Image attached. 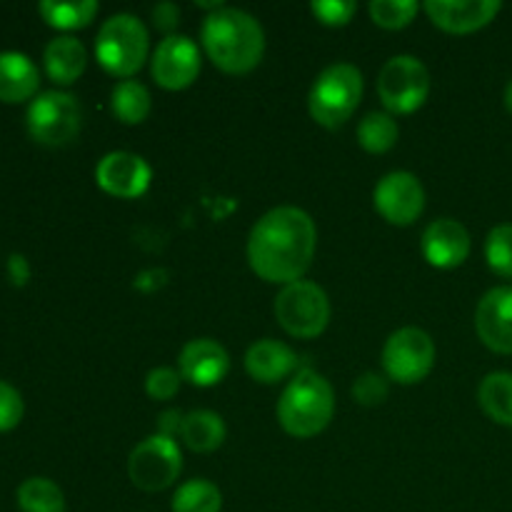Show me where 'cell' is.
<instances>
[{
	"mask_svg": "<svg viewBox=\"0 0 512 512\" xmlns=\"http://www.w3.org/2000/svg\"><path fill=\"white\" fill-rule=\"evenodd\" d=\"M335 395L328 380L315 370H298L278 400V423L298 440L315 438L330 425Z\"/></svg>",
	"mask_w": 512,
	"mask_h": 512,
	"instance_id": "3",
	"label": "cell"
},
{
	"mask_svg": "<svg viewBox=\"0 0 512 512\" xmlns=\"http://www.w3.org/2000/svg\"><path fill=\"white\" fill-rule=\"evenodd\" d=\"M363 100V73L350 63L328 65L308 95L310 118L323 128H340Z\"/></svg>",
	"mask_w": 512,
	"mask_h": 512,
	"instance_id": "5",
	"label": "cell"
},
{
	"mask_svg": "<svg viewBox=\"0 0 512 512\" xmlns=\"http://www.w3.org/2000/svg\"><path fill=\"white\" fill-rule=\"evenodd\" d=\"M200 43L210 63L228 75L250 73L265 53L263 25L238 8H220L205 15Z\"/></svg>",
	"mask_w": 512,
	"mask_h": 512,
	"instance_id": "2",
	"label": "cell"
},
{
	"mask_svg": "<svg viewBox=\"0 0 512 512\" xmlns=\"http://www.w3.org/2000/svg\"><path fill=\"white\" fill-rule=\"evenodd\" d=\"M183 375L173 368H153L145 375V393L153 400H170L178 395Z\"/></svg>",
	"mask_w": 512,
	"mask_h": 512,
	"instance_id": "32",
	"label": "cell"
},
{
	"mask_svg": "<svg viewBox=\"0 0 512 512\" xmlns=\"http://www.w3.org/2000/svg\"><path fill=\"white\" fill-rule=\"evenodd\" d=\"M295 368H298L295 353L285 343H278V340H258L245 353V370H248L255 383L275 385L288 378V375H293Z\"/></svg>",
	"mask_w": 512,
	"mask_h": 512,
	"instance_id": "18",
	"label": "cell"
},
{
	"mask_svg": "<svg viewBox=\"0 0 512 512\" xmlns=\"http://www.w3.org/2000/svg\"><path fill=\"white\" fill-rule=\"evenodd\" d=\"M485 260L500 278H512V223L495 225L485 240Z\"/></svg>",
	"mask_w": 512,
	"mask_h": 512,
	"instance_id": "28",
	"label": "cell"
},
{
	"mask_svg": "<svg viewBox=\"0 0 512 512\" xmlns=\"http://www.w3.org/2000/svg\"><path fill=\"white\" fill-rule=\"evenodd\" d=\"M318 230L305 210L283 205L253 225L248 235V263L265 283L290 285L303 280L315 258Z\"/></svg>",
	"mask_w": 512,
	"mask_h": 512,
	"instance_id": "1",
	"label": "cell"
},
{
	"mask_svg": "<svg viewBox=\"0 0 512 512\" xmlns=\"http://www.w3.org/2000/svg\"><path fill=\"white\" fill-rule=\"evenodd\" d=\"M153 170L140 155L128 150H115L108 153L95 168V183L103 193L120 200H135L148 193Z\"/></svg>",
	"mask_w": 512,
	"mask_h": 512,
	"instance_id": "13",
	"label": "cell"
},
{
	"mask_svg": "<svg viewBox=\"0 0 512 512\" xmlns=\"http://www.w3.org/2000/svg\"><path fill=\"white\" fill-rule=\"evenodd\" d=\"M225 435H228V430H225L223 418L213 410L188 413L183 420V430H180V438L193 453H213L225 443Z\"/></svg>",
	"mask_w": 512,
	"mask_h": 512,
	"instance_id": "21",
	"label": "cell"
},
{
	"mask_svg": "<svg viewBox=\"0 0 512 512\" xmlns=\"http://www.w3.org/2000/svg\"><path fill=\"white\" fill-rule=\"evenodd\" d=\"M378 95L395 115H410L423 108L430 95V73L415 55H395L380 68Z\"/></svg>",
	"mask_w": 512,
	"mask_h": 512,
	"instance_id": "8",
	"label": "cell"
},
{
	"mask_svg": "<svg viewBox=\"0 0 512 512\" xmlns=\"http://www.w3.org/2000/svg\"><path fill=\"white\" fill-rule=\"evenodd\" d=\"M23 410V398L18 390L0 380V433L18 428V423L23 420Z\"/></svg>",
	"mask_w": 512,
	"mask_h": 512,
	"instance_id": "33",
	"label": "cell"
},
{
	"mask_svg": "<svg viewBox=\"0 0 512 512\" xmlns=\"http://www.w3.org/2000/svg\"><path fill=\"white\" fill-rule=\"evenodd\" d=\"M503 5L498 0H430L425 13L445 33L468 35L495 20Z\"/></svg>",
	"mask_w": 512,
	"mask_h": 512,
	"instance_id": "16",
	"label": "cell"
},
{
	"mask_svg": "<svg viewBox=\"0 0 512 512\" xmlns=\"http://www.w3.org/2000/svg\"><path fill=\"white\" fill-rule=\"evenodd\" d=\"M180 23V8L175 3H158L153 8V25L163 33L173 35V30Z\"/></svg>",
	"mask_w": 512,
	"mask_h": 512,
	"instance_id": "34",
	"label": "cell"
},
{
	"mask_svg": "<svg viewBox=\"0 0 512 512\" xmlns=\"http://www.w3.org/2000/svg\"><path fill=\"white\" fill-rule=\"evenodd\" d=\"M183 473V453L178 443L165 435H150L133 448L128 458V475L143 493L168 490Z\"/></svg>",
	"mask_w": 512,
	"mask_h": 512,
	"instance_id": "9",
	"label": "cell"
},
{
	"mask_svg": "<svg viewBox=\"0 0 512 512\" xmlns=\"http://www.w3.org/2000/svg\"><path fill=\"white\" fill-rule=\"evenodd\" d=\"M183 420L185 415L180 410H165L158 418V435L175 440V435H180V430H183Z\"/></svg>",
	"mask_w": 512,
	"mask_h": 512,
	"instance_id": "35",
	"label": "cell"
},
{
	"mask_svg": "<svg viewBox=\"0 0 512 512\" xmlns=\"http://www.w3.org/2000/svg\"><path fill=\"white\" fill-rule=\"evenodd\" d=\"M435 368V343L425 330L400 328L385 340L383 370L398 385L423 383Z\"/></svg>",
	"mask_w": 512,
	"mask_h": 512,
	"instance_id": "10",
	"label": "cell"
},
{
	"mask_svg": "<svg viewBox=\"0 0 512 512\" xmlns=\"http://www.w3.org/2000/svg\"><path fill=\"white\" fill-rule=\"evenodd\" d=\"M18 508L23 512H65V495L53 480L28 478L18 488Z\"/></svg>",
	"mask_w": 512,
	"mask_h": 512,
	"instance_id": "27",
	"label": "cell"
},
{
	"mask_svg": "<svg viewBox=\"0 0 512 512\" xmlns=\"http://www.w3.org/2000/svg\"><path fill=\"white\" fill-rule=\"evenodd\" d=\"M180 375L188 380L195 388H213V385L223 383L225 375L230 370V355L218 340L198 338L190 340L183 350H180Z\"/></svg>",
	"mask_w": 512,
	"mask_h": 512,
	"instance_id": "17",
	"label": "cell"
},
{
	"mask_svg": "<svg viewBox=\"0 0 512 512\" xmlns=\"http://www.w3.org/2000/svg\"><path fill=\"white\" fill-rule=\"evenodd\" d=\"M475 330L485 348L512 355V288H493L480 298L475 310Z\"/></svg>",
	"mask_w": 512,
	"mask_h": 512,
	"instance_id": "14",
	"label": "cell"
},
{
	"mask_svg": "<svg viewBox=\"0 0 512 512\" xmlns=\"http://www.w3.org/2000/svg\"><path fill=\"white\" fill-rule=\"evenodd\" d=\"M390 395V385L383 375L378 373H363L353 383V400L355 403L365 405V408H375L383 405Z\"/></svg>",
	"mask_w": 512,
	"mask_h": 512,
	"instance_id": "30",
	"label": "cell"
},
{
	"mask_svg": "<svg viewBox=\"0 0 512 512\" xmlns=\"http://www.w3.org/2000/svg\"><path fill=\"white\" fill-rule=\"evenodd\" d=\"M110 108L120 123L140 125L143 120H148L153 98H150L148 88L138 80H120L110 93Z\"/></svg>",
	"mask_w": 512,
	"mask_h": 512,
	"instance_id": "23",
	"label": "cell"
},
{
	"mask_svg": "<svg viewBox=\"0 0 512 512\" xmlns=\"http://www.w3.org/2000/svg\"><path fill=\"white\" fill-rule=\"evenodd\" d=\"M470 233L460 220L440 218L425 228L420 238L423 258L438 270H453L468 260L470 255Z\"/></svg>",
	"mask_w": 512,
	"mask_h": 512,
	"instance_id": "15",
	"label": "cell"
},
{
	"mask_svg": "<svg viewBox=\"0 0 512 512\" xmlns=\"http://www.w3.org/2000/svg\"><path fill=\"white\" fill-rule=\"evenodd\" d=\"M373 203L390 225H398V228L413 225L425 210L423 183L408 170H395L375 185Z\"/></svg>",
	"mask_w": 512,
	"mask_h": 512,
	"instance_id": "11",
	"label": "cell"
},
{
	"mask_svg": "<svg viewBox=\"0 0 512 512\" xmlns=\"http://www.w3.org/2000/svg\"><path fill=\"white\" fill-rule=\"evenodd\" d=\"M43 65L45 73H48V78L53 83L70 85L85 73L88 53H85V45L78 38H73V35H58V38H53L45 45Z\"/></svg>",
	"mask_w": 512,
	"mask_h": 512,
	"instance_id": "20",
	"label": "cell"
},
{
	"mask_svg": "<svg viewBox=\"0 0 512 512\" xmlns=\"http://www.w3.org/2000/svg\"><path fill=\"white\" fill-rule=\"evenodd\" d=\"M8 268H10V275H13L15 283H25V280L30 278L28 263H25V260L20 258V255H13V258H10Z\"/></svg>",
	"mask_w": 512,
	"mask_h": 512,
	"instance_id": "36",
	"label": "cell"
},
{
	"mask_svg": "<svg viewBox=\"0 0 512 512\" xmlns=\"http://www.w3.org/2000/svg\"><path fill=\"white\" fill-rule=\"evenodd\" d=\"M45 23L55 30H78L93 23L98 15V3L95 0H78V3H55V0H43L38 5Z\"/></svg>",
	"mask_w": 512,
	"mask_h": 512,
	"instance_id": "24",
	"label": "cell"
},
{
	"mask_svg": "<svg viewBox=\"0 0 512 512\" xmlns=\"http://www.w3.org/2000/svg\"><path fill=\"white\" fill-rule=\"evenodd\" d=\"M400 138V128L390 113H368L358 125L360 148L373 155H383L395 148Z\"/></svg>",
	"mask_w": 512,
	"mask_h": 512,
	"instance_id": "25",
	"label": "cell"
},
{
	"mask_svg": "<svg viewBox=\"0 0 512 512\" xmlns=\"http://www.w3.org/2000/svg\"><path fill=\"white\" fill-rule=\"evenodd\" d=\"M368 10L375 25L385 30H400L413 23L420 8L413 0H373Z\"/></svg>",
	"mask_w": 512,
	"mask_h": 512,
	"instance_id": "29",
	"label": "cell"
},
{
	"mask_svg": "<svg viewBox=\"0 0 512 512\" xmlns=\"http://www.w3.org/2000/svg\"><path fill=\"white\" fill-rule=\"evenodd\" d=\"M80 105L78 100L63 90H48V93L35 95L33 103L25 113V125L35 143L60 148V145L73 143L80 133Z\"/></svg>",
	"mask_w": 512,
	"mask_h": 512,
	"instance_id": "7",
	"label": "cell"
},
{
	"mask_svg": "<svg viewBox=\"0 0 512 512\" xmlns=\"http://www.w3.org/2000/svg\"><path fill=\"white\" fill-rule=\"evenodd\" d=\"M505 108H508V113L512 115V80L508 83V88H505Z\"/></svg>",
	"mask_w": 512,
	"mask_h": 512,
	"instance_id": "37",
	"label": "cell"
},
{
	"mask_svg": "<svg viewBox=\"0 0 512 512\" xmlns=\"http://www.w3.org/2000/svg\"><path fill=\"white\" fill-rule=\"evenodd\" d=\"M40 73L33 60L15 50L0 53V100L23 103L38 93Z\"/></svg>",
	"mask_w": 512,
	"mask_h": 512,
	"instance_id": "19",
	"label": "cell"
},
{
	"mask_svg": "<svg viewBox=\"0 0 512 512\" xmlns=\"http://www.w3.org/2000/svg\"><path fill=\"white\" fill-rule=\"evenodd\" d=\"M478 403L493 423L512 428V373L485 375L478 388Z\"/></svg>",
	"mask_w": 512,
	"mask_h": 512,
	"instance_id": "22",
	"label": "cell"
},
{
	"mask_svg": "<svg viewBox=\"0 0 512 512\" xmlns=\"http://www.w3.org/2000/svg\"><path fill=\"white\" fill-rule=\"evenodd\" d=\"M153 80L165 90H185L200 75V50L188 35H165L150 60Z\"/></svg>",
	"mask_w": 512,
	"mask_h": 512,
	"instance_id": "12",
	"label": "cell"
},
{
	"mask_svg": "<svg viewBox=\"0 0 512 512\" xmlns=\"http://www.w3.org/2000/svg\"><path fill=\"white\" fill-rule=\"evenodd\" d=\"M150 38L143 20L130 13H118L105 20L95 40V55L105 73L130 80L148 60Z\"/></svg>",
	"mask_w": 512,
	"mask_h": 512,
	"instance_id": "4",
	"label": "cell"
},
{
	"mask_svg": "<svg viewBox=\"0 0 512 512\" xmlns=\"http://www.w3.org/2000/svg\"><path fill=\"white\" fill-rule=\"evenodd\" d=\"M170 508L173 512H220L223 510V493L210 480L195 478L175 490Z\"/></svg>",
	"mask_w": 512,
	"mask_h": 512,
	"instance_id": "26",
	"label": "cell"
},
{
	"mask_svg": "<svg viewBox=\"0 0 512 512\" xmlns=\"http://www.w3.org/2000/svg\"><path fill=\"white\" fill-rule=\"evenodd\" d=\"M275 318L280 328L300 340H313L330 323V300L318 283L298 280L285 285L275 298Z\"/></svg>",
	"mask_w": 512,
	"mask_h": 512,
	"instance_id": "6",
	"label": "cell"
},
{
	"mask_svg": "<svg viewBox=\"0 0 512 512\" xmlns=\"http://www.w3.org/2000/svg\"><path fill=\"white\" fill-rule=\"evenodd\" d=\"M355 10H358V3L353 0H315L310 5V13L320 20L328 28H343L353 20Z\"/></svg>",
	"mask_w": 512,
	"mask_h": 512,
	"instance_id": "31",
	"label": "cell"
}]
</instances>
